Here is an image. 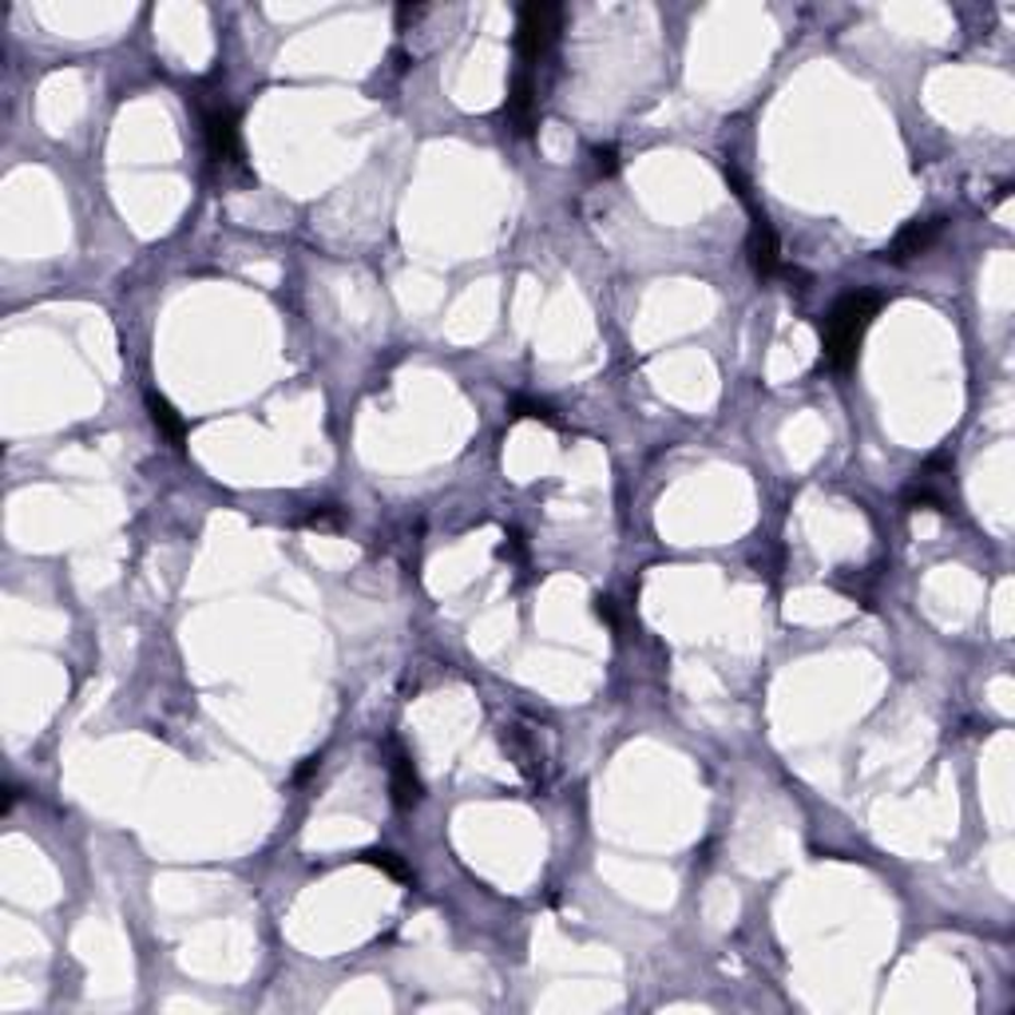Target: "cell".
<instances>
[{
	"instance_id": "cell-1",
	"label": "cell",
	"mask_w": 1015,
	"mask_h": 1015,
	"mask_svg": "<svg viewBox=\"0 0 1015 1015\" xmlns=\"http://www.w3.org/2000/svg\"><path fill=\"white\" fill-rule=\"evenodd\" d=\"M881 301L885 298L877 290H853L825 313V321H821V369L845 374L857 362L860 338L873 326Z\"/></svg>"
},
{
	"instance_id": "cell-2",
	"label": "cell",
	"mask_w": 1015,
	"mask_h": 1015,
	"mask_svg": "<svg viewBox=\"0 0 1015 1015\" xmlns=\"http://www.w3.org/2000/svg\"><path fill=\"white\" fill-rule=\"evenodd\" d=\"M500 738H504V750L512 754L520 774L528 777L536 789H548L551 774H556V742H551V730H544L539 722L512 718V722H504Z\"/></svg>"
},
{
	"instance_id": "cell-3",
	"label": "cell",
	"mask_w": 1015,
	"mask_h": 1015,
	"mask_svg": "<svg viewBox=\"0 0 1015 1015\" xmlns=\"http://www.w3.org/2000/svg\"><path fill=\"white\" fill-rule=\"evenodd\" d=\"M203 144H207V159L215 171H223V175L242 171V135L235 107L230 104L203 107Z\"/></svg>"
},
{
	"instance_id": "cell-4",
	"label": "cell",
	"mask_w": 1015,
	"mask_h": 1015,
	"mask_svg": "<svg viewBox=\"0 0 1015 1015\" xmlns=\"http://www.w3.org/2000/svg\"><path fill=\"white\" fill-rule=\"evenodd\" d=\"M560 21H563L560 4H524V9H520L516 53H520V60H524V68H528V64H539L551 48H556V41H560Z\"/></svg>"
},
{
	"instance_id": "cell-5",
	"label": "cell",
	"mask_w": 1015,
	"mask_h": 1015,
	"mask_svg": "<svg viewBox=\"0 0 1015 1015\" xmlns=\"http://www.w3.org/2000/svg\"><path fill=\"white\" fill-rule=\"evenodd\" d=\"M909 508H936V512H956V484H953V465L944 456H933L928 465L916 472L912 488L904 492Z\"/></svg>"
},
{
	"instance_id": "cell-6",
	"label": "cell",
	"mask_w": 1015,
	"mask_h": 1015,
	"mask_svg": "<svg viewBox=\"0 0 1015 1015\" xmlns=\"http://www.w3.org/2000/svg\"><path fill=\"white\" fill-rule=\"evenodd\" d=\"M750 215H754V223H750V262H754L757 274L762 278H789V274H798V270H789L782 262V242H777V230L769 227V218L754 207H750Z\"/></svg>"
},
{
	"instance_id": "cell-7",
	"label": "cell",
	"mask_w": 1015,
	"mask_h": 1015,
	"mask_svg": "<svg viewBox=\"0 0 1015 1015\" xmlns=\"http://www.w3.org/2000/svg\"><path fill=\"white\" fill-rule=\"evenodd\" d=\"M944 227H948V218H916V223H909V227L897 235V239L885 247L881 259L885 262H909L916 259V254H924V250H933L936 239L944 235Z\"/></svg>"
},
{
	"instance_id": "cell-8",
	"label": "cell",
	"mask_w": 1015,
	"mask_h": 1015,
	"mask_svg": "<svg viewBox=\"0 0 1015 1015\" xmlns=\"http://www.w3.org/2000/svg\"><path fill=\"white\" fill-rule=\"evenodd\" d=\"M389 789H394L397 809H413L417 801L425 798V786H421V777H417L413 757L404 754V750H394V762H389Z\"/></svg>"
},
{
	"instance_id": "cell-9",
	"label": "cell",
	"mask_w": 1015,
	"mask_h": 1015,
	"mask_svg": "<svg viewBox=\"0 0 1015 1015\" xmlns=\"http://www.w3.org/2000/svg\"><path fill=\"white\" fill-rule=\"evenodd\" d=\"M532 112H536V83H532L528 72H516V80H512V88H508L504 115L516 124L520 135H528L532 132Z\"/></svg>"
},
{
	"instance_id": "cell-10",
	"label": "cell",
	"mask_w": 1015,
	"mask_h": 1015,
	"mask_svg": "<svg viewBox=\"0 0 1015 1015\" xmlns=\"http://www.w3.org/2000/svg\"><path fill=\"white\" fill-rule=\"evenodd\" d=\"M147 409H151V421H156L159 433H163L171 445H183V436H187V421L175 413V404L167 401V397H159V394H147Z\"/></svg>"
},
{
	"instance_id": "cell-11",
	"label": "cell",
	"mask_w": 1015,
	"mask_h": 1015,
	"mask_svg": "<svg viewBox=\"0 0 1015 1015\" xmlns=\"http://www.w3.org/2000/svg\"><path fill=\"white\" fill-rule=\"evenodd\" d=\"M362 860H365V865H374V869L389 873V877H394V881H401V885L413 881V873H409V865H404V860L397 857V853H389V849H365Z\"/></svg>"
},
{
	"instance_id": "cell-12",
	"label": "cell",
	"mask_w": 1015,
	"mask_h": 1015,
	"mask_svg": "<svg viewBox=\"0 0 1015 1015\" xmlns=\"http://www.w3.org/2000/svg\"><path fill=\"white\" fill-rule=\"evenodd\" d=\"M508 413H512V421H520V417H532V421H544V425H560V421H556V413H551V404L528 401V397H512Z\"/></svg>"
},
{
	"instance_id": "cell-13",
	"label": "cell",
	"mask_w": 1015,
	"mask_h": 1015,
	"mask_svg": "<svg viewBox=\"0 0 1015 1015\" xmlns=\"http://www.w3.org/2000/svg\"><path fill=\"white\" fill-rule=\"evenodd\" d=\"M591 159H595V175H615L619 171V151L615 147H595Z\"/></svg>"
},
{
	"instance_id": "cell-14",
	"label": "cell",
	"mask_w": 1015,
	"mask_h": 1015,
	"mask_svg": "<svg viewBox=\"0 0 1015 1015\" xmlns=\"http://www.w3.org/2000/svg\"><path fill=\"white\" fill-rule=\"evenodd\" d=\"M301 524H306V528H338L342 516H338V508H318V512H310Z\"/></svg>"
},
{
	"instance_id": "cell-15",
	"label": "cell",
	"mask_w": 1015,
	"mask_h": 1015,
	"mask_svg": "<svg viewBox=\"0 0 1015 1015\" xmlns=\"http://www.w3.org/2000/svg\"><path fill=\"white\" fill-rule=\"evenodd\" d=\"M508 544H500V556H512V560H524V539H520V532H508Z\"/></svg>"
}]
</instances>
